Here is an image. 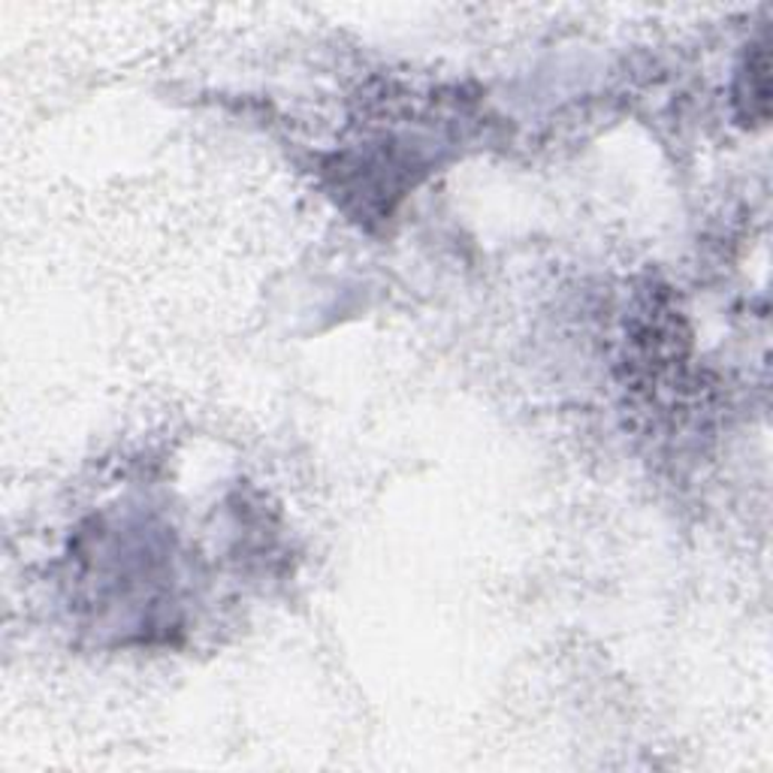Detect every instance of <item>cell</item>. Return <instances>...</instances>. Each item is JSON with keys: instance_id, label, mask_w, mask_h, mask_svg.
<instances>
[{"instance_id": "1", "label": "cell", "mask_w": 773, "mask_h": 773, "mask_svg": "<svg viewBox=\"0 0 773 773\" xmlns=\"http://www.w3.org/2000/svg\"><path fill=\"white\" fill-rule=\"evenodd\" d=\"M743 88L737 100H746L750 109H746V118H759L764 121L767 118V55H764V46H755V52L746 58V70H743Z\"/></svg>"}]
</instances>
